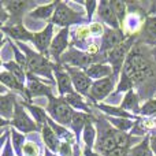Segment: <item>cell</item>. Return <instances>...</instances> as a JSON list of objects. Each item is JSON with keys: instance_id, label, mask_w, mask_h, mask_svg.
<instances>
[{"instance_id": "cell-11", "label": "cell", "mask_w": 156, "mask_h": 156, "mask_svg": "<svg viewBox=\"0 0 156 156\" xmlns=\"http://www.w3.org/2000/svg\"><path fill=\"white\" fill-rule=\"evenodd\" d=\"M69 27H63V29L59 30L56 36L54 37L51 44V48H49V56L52 59H55V62L59 63L60 62V58L63 56V52L66 51V48L69 47Z\"/></svg>"}, {"instance_id": "cell-31", "label": "cell", "mask_w": 156, "mask_h": 156, "mask_svg": "<svg viewBox=\"0 0 156 156\" xmlns=\"http://www.w3.org/2000/svg\"><path fill=\"white\" fill-rule=\"evenodd\" d=\"M108 121H110L111 123H112L114 126L116 127V130H119V132H125V133H126L127 130H130L133 126H134V122L130 121V119L112 118V116H110V118H108Z\"/></svg>"}, {"instance_id": "cell-41", "label": "cell", "mask_w": 156, "mask_h": 156, "mask_svg": "<svg viewBox=\"0 0 156 156\" xmlns=\"http://www.w3.org/2000/svg\"><path fill=\"white\" fill-rule=\"evenodd\" d=\"M89 29H90V33H93V34H101V33H104V29H103V26L99 23V22L92 23Z\"/></svg>"}, {"instance_id": "cell-8", "label": "cell", "mask_w": 156, "mask_h": 156, "mask_svg": "<svg viewBox=\"0 0 156 156\" xmlns=\"http://www.w3.org/2000/svg\"><path fill=\"white\" fill-rule=\"evenodd\" d=\"M129 36L123 34V30L119 29H104V34H103V40L100 44V54L101 55H107L108 52H111L114 48H116L118 45H121Z\"/></svg>"}, {"instance_id": "cell-35", "label": "cell", "mask_w": 156, "mask_h": 156, "mask_svg": "<svg viewBox=\"0 0 156 156\" xmlns=\"http://www.w3.org/2000/svg\"><path fill=\"white\" fill-rule=\"evenodd\" d=\"M22 154L25 156H40V148L36 143H26Z\"/></svg>"}, {"instance_id": "cell-38", "label": "cell", "mask_w": 156, "mask_h": 156, "mask_svg": "<svg viewBox=\"0 0 156 156\" xmlns=\"http://www.w3.org/2000/svg\"><path fill=\"white\" fill-rule=\"evenodd\" d=\"M59 154L62 156H73L74 151H73V144L67 143V141H63L60 144V148H59Z\"/></svg>"}, {"instance_id": "cell-37", "label": "cell", "mask_w": 156, "mask_h": 156, "mask_svg": "<svg viewBox=\"0 0 156 156\" xmlns=\"http://www.w3.org/2000/svg\"><path fill=\"white\" fill-rule=\"evenodd\" d=\"M90 34V29L88 26H78L76 30V38L80 41H85Z\"/></svg>"}, {"instance_id": "cell-25", "label": "cell", "mask_w": 156, "mask_h": 156, "mask_svg": "<svg viewBox=\"0 0 156 156\" xmlns=\"http://www.w3.org/2000/svg\"><path fill=\"white\" fill-rule=\"evenodd\" d=\"M90 119H92V116L89 115V114H85V112H76V114H74L73 122H71V127H73L74 133H76L77 143H78V138H80L81 130L83 132V129H85L86 123H88Z\"/></svg>"}, {"instance_id": "cell-13", "label": "cell", "mask_w": 156, "mask_h": 156, "mask_svg": "<svg viewBox=\"0 0 156 156\" xmlns=\"http://www.w3.org/2000/svg\"><path fill=\"white\" fill-rule=\"evenodd\" d=\"M37 96L52 97V90L49 86L44 85L34 74L27 73V86H26V99H33Z\"/></svg>"}, {"instance_id": "cell-21", "label": "cell", "mask_w": 156, "mask_h": 156, "mask_svg": "<svg viewBox=\"0 0 156 156\" xmlns=\"http://www.w3.org/2000/svg\"><path fill=\"white\" fill-rule=\"evenodd\" d=\"M144 43L155 45L156 44V16H147L143 26Z\"/></svg>"}, {"instance_id": "cell-39", "label": "cell", "mask_w": 156, "mask_h": 156, "mask_svg": "<svg viewBox=\"0 0 156 156\" xmlns=\"http://www.w3.org/2000/svg\"><path fill=\"white\" fill-rule=\"evenodd\" d=\"M130 149L132 148H116L111 152L103 154V156H132L130 155Z\"/></svg>"}, {"instance_id": "cell-36", "label": "cell", "mask_w": 156, "mask_h": 156, "mask_svg": "<svg viewBox=\"0 0 156 156\" xmlns=\"http://www.w3.org/2000/svg\"><path fill=\"white\" fill-rule=\"evenodd\" d=\"M10 45H11V48H12L14 54H15V60H16V63H18L19 66H22V67L26 69V56H25V55L22 54V52L19 51L18 48H16L14 43H10Z\"/></svg>"}, {"instance_id": "cell-18", "label": "cell", "mask_w": 156, "mask_h": 156, "mask_svg": "<svg viewBox=\"0 0 156 156\" xmlns=\"http://www.w3.org/2000/svg\"><path fill=\"white\" fill-rule=\"evenodd\" d=\"M15 104H16L15 94L12 93L2 94V97H0V114H2L3 118L12 119L14 111H15Z\"/></svg>"}, {"instance_id": "cell-6", "label": "cell", "mask_w": 156, "mask_h": 156, "mask_svg": "<svg viewBox=\"0 0 156 156\" xmlns=\"http://www.w3.org/2000/svg\"><path fill=\"white\" fill-rule=\"evenodd\" d=\"M63 67H65V70L69 73V76L71 77V81H73L74 89H76L77 93L89 96L93 82H92V80L88 77V74L83 70H81V69L73 67V66H69V65H63Z\"/></svg>"}, {"instance_id": "cell-26", "label": "cell", "mask_w": 156, "mask_h": 156, "mask_svg": "<svg viewBox=\"0 0 156 156\" xmlns=\"http://www.w3.org/2000/svg\"><path fill=\"white\" fill-rule=\"evenodd\" d=\"M21 104L23 105V107H26L27 110L32 112V115L34 116L36 123L38 125V127H40V129H43L44 125L48 123V118H47L45 111H44L43 108L37 107V105H33V104H30V103H27V101H22Z\"/></svg>"}, {"instance_id": "cell-10", "label": "cell", "mask_w": 156, "mask_h": 156, "mask_svg": "<svg viewBox=\"0 0 156 156\" xmlns=\"http://www.w3.org/2000/svg\"><path fill=\"white\" fill-rule=\"evenodd\" d=\"M54 23L49 22L47 27H44L41 32L34 33V38H33V44L38 49L41 55L44 56H49V48H51L52 40H54Z\"/></svg>"}, {"instance_id": "cell-3", "label": "cell", "mask_w": 156, "mask_h": 156, "mask_svg": "<svg viewBox=\"0 0 156 156\" xmlns=\"http://www.w3.org/2000/svg\"><path fill=\"white\" fill-rule=\"evenodd\" d=\"M136 41V34L129 36L121 45H118L116 48H114L111 52H108L105 56V62L110 63V66L114 70V76L118 78V76L121 74V70H123L125 62H126L127 56H129L130 51L133 49Z\"/></svg>"}, {"instance_id": "cell-45", "label": "cell", "mask_w": 156, "mask_h": 156, "mask_svg": "<svg viewBox=\"0 0 156 156\" xmlns=\"http://www.w3.org/2000/svg\"><path fill=\"white\" fill-rule=\"evenodd\" d=\"M155 60H156V51H155Z\"/></svg>"}, {"instance_id": "cell-22", "label": "cell", "mask_w": 156, "mask_h": 156, "mask_svg": "<svg viewBox=\"0 0 156 156\" xmlns=\"http://www.w3.org/2000/svg\"><path fill=\"white\" fill-rule=\"evenodd\" d=\"M58 3L59 2H52L45 5H38L34 10L30 11L29 16L30 18H36V19H48L49 16H54L55 10L58 7Z\"/></svg>"}, {"instance_id": "cell-30", "label": "cell", "mask_w": 156, "mask_h": 156, "mask_svg": "<svg viewBox=\"0 0 156 156\" xmlns=\"http://www.w3.org/2000/svg\"><path fill=\"white\" fill-rule=\"evenodd\" d=\"M92 121H93V118L90 119V121L86 123L85 129H83V143H85V148L88 149H93V145H94V138H96V129L93 127V123H92Z\"/></svg>"}, {"instance_id": "cell-24", "label": "cell", "mask_w": 156, "mask_h": 156, "mask_svg": "<svg viewBox=\"0 0 156 156\" xmlns=\"http://www.w3.org/2000/svg\"><path fill=\"white\" fill-rule=\"evenodd\" d=\"M99 110H101L103 112H105L107 115L112 116V118H123V119H136L138 121L137 116L133 115V114L125 111L123 108L121 107H112V105H105V104H97L96 105Z\"/></svg>"}, {"instance_id": "cell-1", "label": "cell", "mask_w": 156, "mask_h": 156, "mask_svg": "<svg viewBox=\"0 0 156 156\" xmlns=\"http://www.w3.org/2000/svg\"><path fill=\"white\" fill-rule=\"evenodd\" d=\"M152 63L149 59L140 51L138 47L130 51L126 62H125L123 70H122V77L118 83V88L115 89V93L119 92H129L136 83H141L147 81L152 76Z\"/></svg>"}, {"instance_id": "cell-12", "label": "cell", "mask_w": 156, "mask_h": 156, "mask_svg": "<svg viewBox=\"0 0 156 156\" xmlns=\"http://www.w3.org/2000/svg\"><path fill=\"white\" fill-rule=\"evenodd\" d=\"M54 71H55V77H56L58 90H59L60 97H65V96H67V94L76 93V89H74L71 77L69 76V73L65 70V67L60 66L59 63H56L54 67Z\"/></svg>"}, {"instance_id": "cell-17", "label": "cell", "mask_w": 156, "mask_h": 156, "mask_svg": "<svg viewBox=\"0 0 156 156\" xmlns=\"http://www.w3.org/2000/svg\"><path fill=\"white\" fill-rule=\"evenodd\" d=\"M86 74L90 80H103V78H107V77H111L114 76V70L111 66H107L105 63H94V65L89 66L88 69H85Z\"/></svg>"}, {"instance_id": "cell-32", "label": "cell", "mask_w": 156, "mask_h": 156, "mask_svg": "<svg viewBox=\"0 0 156 156\" xmlns=\"http://www.w3.org/2000/svg\"><path fill=\"white\" fill-rule=\"evenodd\" d=\"M11 137H12V144H14V148H15L16 154L21 156L25 144H26L25 143V136L22 133H18L16 130H11Z\"/></svg>"}, {"instance_id": "cell-7", "label": "cell", "mask_w": 156, "mask_h": 156, "mask_svg": "<svg viewBox=\"0 0 156 156\" xmlns=\"http://www.w3.org/2000/svg\"><path fill=\"white\" fill-rule=\"evenodd\" d=\"M10 123L12 125V126H15L16 129L22 133H30V132H36V130L40 129L38 125L27 116V114L25 112V110H23V105L18 101H16V104H15L14 116L10 121Z\"/></svg>"}, {"instance_id": "cell-5", "label": "cell", "mask_w": 156, "mask_h": 156, "mask_svg": "<svg viewBox=\"0 0 156 156\" xmlns=\"http://www.w3.org/2000/svg\"><path fill=\"white\" fill-rule=\"evenodd\" d=\"M88 19L83 16V12L80 11L71 10L69 7L67 3H63V2H59L58 3V7L55 10V14L52 16L51 22L54 25H58V26H62L63 27H69L70 25H74V23H80V22H86Z\"/></svg>"}, {"instance_id": "cell-33", "label": "cell", "mask_w": 156, "mask_h": 156, "mask_svg": "<svg viewBox=\"0 0 156 156\" xmlns=\"http://www.w3.org/2000/svg\"><path fill=\"white\" fill-rule=\"evenodd\" d=\"M111 5H112L114 11H115L116 16H118L119 22H123L125 18H126V14H127V4L125 2H119V0H116V2H111Z\"/></svg>"}, {"instance_id": "cell-34", "label": "cell", "mask_w": 156, "mask_h": 156, "mask_svg": "<svg viewBox=\"0 0 156 156\" xmlns=\"http://www.w3.org/2000/svg\"><path fill=\"white\" fill-rule=\"evenodd\" d=\"M141 115L143 116H155L156 118V99H149L141 105Z\"/></svg>"}, {"instance_id": "cell-29", "label": "cell", "mask_w": 156, "mask_h": 156, "mask_svg": "<svg viewBox=\"0 0 156 156\" xmlns=\"http://www.w3.org/2000/svg\"><path fill=\"white\" fill-rule=\"evenodd\" d=\"M130 155L132 156H154V152L149 145V136H145L141 143L134 145L130 149Z\"/></svg>"}, {"instance_id": "cell-40", "label": "cell", "mask_w": 156, "mask_h": 156, "mask_svg": "<svg viewBox=\"0 0 156 156\" xmlns=\"http://www.w3.org/2000/svg\"><path fill=\"white\" fill-rule=\"evenodd\" d=\"M96 7H99V3L97 2H86L85 3V8H86V12H88V22L92 21V15H93Z\"/></svg>"}, {"instance_id": "cell-44", "label": "cell", "mask_w": 156, "mask_h": 156, "mask_svg": "<svg viewBox=\"0 0 156 156\" xmlns=\"http://www.w3.org/2000/svg\"><path fill=\"white\" fill-rule=\"evenodd\" d=\"M83 155L85 156H100L99 154H96V152H93L92 149H88V148L83 149Z\"/></svg>"}, {"instance_id": "cell-9", "label": "cell", "mask_w": 156, "mask_h": 156, "mask_svg": "<svg viewBox=\"0 0 156 156\" xmlns=\"http://www.w3.org/2000/svg\"><path fill=\"white\" fill-rule=\"evenodd\" d=\"M115 81H116L115 76L94 81L90 88L89 99H92L93 101H101V100H104L105 97L114 90V88H115Z\"/></svg>"}, {"instance_id": "cell-14", "label": "cell", "mask_w": 156, "mask_h": 156, "mask_svg": "<svg viewBox=\"0 0 156 156\" xmlns=\"http://www.w3.org/2000/svg\"><path fill=\"white\" fill-rule=\"evenodd\" d=\"M97 14H99L100 19L107 26H110L111 29H115V30L121 29V22H119L118 16H116L115 11H114L112 5H111V2H107V0L100 2L99 7H97Z\"/></svg>"}, {"instance_id": "cell-19", "label": "cell", "mask_w": 156, "mask_h": 156, "mask_svg": "<svg viewBox=\"0 0 156 156\" xmlns=\"http://www.w3.org/2000/svg\"><path fill=\"white\" fill-rule=\"evenodd\" d=\"M121 108H123L125 111H127V112L130 114H140L141 112V107H140V97H138V94L136 93L134 90H129L126 92V94H125V99L123 101H122L121 104Z\"/></svg>"}, {"instance_id": "cell-20", "label": "cell", "mask_w": 156, "mask_h": 156, "mask_svg": "<svg viewBox=\"0 0 156 156\" xmlns=\"http://www.w3.org/2000/svg\"><path fill=\"white\" fill-rule=\"evenodd\" d=\"M41 136H43V140H44V143H45V147L49 149V151L51 152L59 151L60 144L62 143H59L58 136L55 134V132L52 130V127L49 126L48 123L43 126V129H41Z\"/></svg>"}, {"instance_id": "cell-15", "label": "cell", "mask_w": 156, "mask_h": 156, "mask_svg": "<svg viewBox=\"0 0 156 156\" xmlns=\"http://www.w3.org/2000/svg\"><path fill=\"white\" fill-rule=\"evenodd\" d=\"M3 7L8 12L11 19H15L14 23H21V16L25 11L29 10L32 3L25 2V0H11V2H2Z\"/></svg>"}, {"instance_id": "cell-43", "label": "cell", "mask_w": 156, "mask_h": 156, "mask_svg": "<svg viewBox=\"0 0 156 156\" xmlns=\"http://www.w3.org/2000/svg\"><path fill=\"white\" fill-rule=\"evenodd\" d=\"M3 156H12V149H11V144L10 141H7L4 149H3Z\"/></svg>"}, {"instance_id": "cell-16", "label": "cell", "mask_w": 156, "mask_h": 156, "mask_svg": "<svg viewBox=\"0 0 156 156\" xmlns=\"http://www.w3.org/2000/svg\"><path fill=\"white\" fill-rule=\"evenodd\" d=\"M2 30L7 33L10 37L15 38L18 41H23V43H26V41L33 43V38H34V33L29 32L22 23H12L10 26H2Z\"/></svg>"}, {"instance_id": "cell-4", "label": "cell", "mask_w": 156, "mask_h": 156, "mask_svg": "<svg viewBox=\"0 0 156 156\" xmlns=\"http://www.w3.org/2000/svg\"><path fill=\"white\" fill-rule=\"evenodd\" d=\"M49 103L47 111L51 115L52 119L56 121V123L59 125H71L74 118V108L69 104L65 100V97H49Z\"/></svg>"}, {"instance_id": "cell-27", "label": "cell", "mask_w": 156, "mask_h": 156, "mask_svg": "<svg viewBox=\"0 0 156 156\" xmlns=\"http://www.w3.org/2000/svg\"><path fill=\"white\" fill-rule=\"evenodd\" d=\"M3 67H4V70L10 71V73L12 74V76L15 77L21 83H23L25 81L27 80L26 69L22 67V66H19L16 62H11V60L10 62H4L3 63Z\"/></svg>"}, {"instance_id": "cell-42", "label": "cell", "mask_w": 156, "mask_h": 156, "mask_svg": "<svg viewBox=\"0 0 156 156\" xmlns=\"http://www.w3.org/2000/svg\"><path fill=\"white\" fill-rule=\"evenodd\" d=\"M149 145H151L152 152H154L155 156H156V134L149 136Z\"/></svg>"}, {"instance_id": "cell-28", "label": "cell", "mask_w": 156, "mask_h": 156, "mask_svg": "<svg viewBox=\"0 0 156 156\" xmlns=\"http://www.w3.org/2000/svg\"><path fill=\"white\" fill-rule=\"evenodd\" d=\"M65 100L73 108H76V110H82L85 114H89V115H90V112H92L90 108H89V105L83 101L82 96H81L80 93H77V92H76V93L67 94V96H65Z\"/></svg>"}, {"instance_id": "cell-2", "label": "cell", "mask_w": 156, "mask_h": 156, "mask_svg": "<svg viewBox=\"0 0 156 156\" xmlns=\"http://www.w3.org/2000/svg\"><path fill=\"white\" fill-rule=\"evenodd\" d=\"M19 48L25 52V56H26V73L47 77L51 81L54 80L52 71H54L55 63H51L47 59V56L38 54V52L32 51V49L27 48L23 44H19Z\"/></svg>"}, {"instance_id": "cell-23", "label": "cell", "mask_w": 156, "mask_h": 156, "mask_svg": "<svg viewBox=\"0 0 156 156\" xmlns=\"http://www.w3.org/2000/svg\"><path fill=\"white\" fill-rule=\"evenodd\" d=\"M0 80H2L3 85H5L7 88L15 89V90H18L19 93H22V94H25V96H26V86H25L23 83L19 82V81L16 80V78L10 73V71L3 70L2 74H0Z\"/></svg>"}]
</instances>
